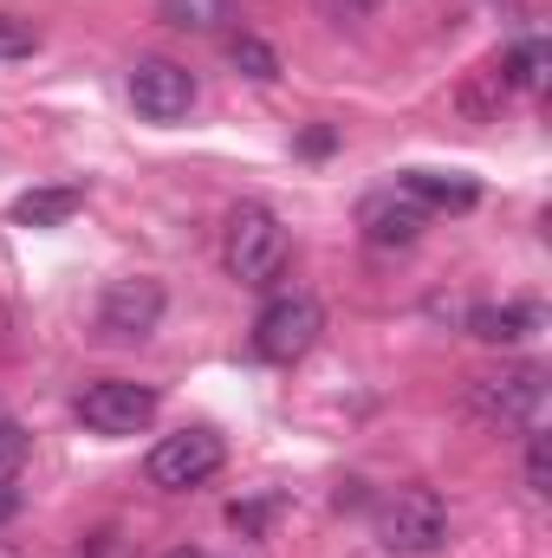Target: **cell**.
<instances>
[{
	"mask_svg": "<svg viewBox=\"0 0 552 558\" xmlns=\"http://www.w3.org/2000/svg\"><path fill=\"white\" fill-rule=\"evenodd\" d=\"M468 410L501 435H527L547 416V371L540 364H501L488 377H468Z\"/></svg>",
	"mask_w": 552,
	"mask_h": 558,
	"instance_id": "cell-1",
	"label": "cell"
},
{
	"mask_svg": "<svg viewBox=\"0 0 552 558\" xmlns=\"http://www.w3.org/2000/svg\"><path fill=\"white\" fill-rule=\"evenodd\" d=\"M221 267L241 286H274L286 274V228L267 202H241L221 228Z\"/></svg>",
	"mask_w": 552,
	"mask_h": 558,
	"instance_id": "cell-2",
	"label": "cell"
},
{
	"mask_svg": "<svg viewBox=\"0 0 552 558\" xmlns=\"http://www.w3.org/2000/svg\"><path fill=\"white\" fill-rule=\"evenodd\" d=\"M371 533H377V546H384V553L429 558L442 539H448V507H442V494H435V487H397V494H384V500H377Z\"/></svg>",
	"mask_w": 552,
	"mask_h": 558,
	"instance_id": "cell-3",
	"label": "cell"
},
{
	"mask_svg": "<svg viewBox=\"0 0 552 558\" xmlns=\"http://www.w3.org/2000/svg\"><path fill=\"white\" fill-rule=\"evenodd\" d=\"M221 461H228V448H221L215 428H176V435H163V441L149 448L143 474H149V487H163V494H189V487L215 481Z\"/></svg>",
	"mask_w": 552,
	"mask_h": 558,
	"instance_id": "cell-4",
	"label": "cell"
},
{
	"mask_svg": "<svg viewBox=\"0 0 552 558\" xmlns=\"http://www.w3.org/2000/svg\"><path fill=\"white\" fill-rule=\"evenodd\" d=\"M319 331H325V305L305 299V292H286V299H274V305L254 318V357H267V364H299V357L319 344Z\"/></svg>",
	"mask_w": 552,
	"mask_h": 558,
	"instance_id": "cell-5",
	"label": "cell"
},
{
	"mask_svg": "<svg viewBox=\"0 0 552 558\" xmlns=\"http://www.w3.org/2000/svg\"><path fill=\"white\" fill-rule=\"evenodd\" d=\"M163 305H169V292H163V279H111L105 286V299H98V338H111V344H143L156 325H163Z\"/></svg>",
	"mask_w": 552,
	"mask_h": 558,
	"instance_id": "cell-6",
	"label": "cell"
},
{
	"mask_svg": "<svg viewBox=\"0 0 552 558\" xmlns=\"http://www.w3.org/2000/svg\"><path fill=\"white\" fill-rule=\"evenodd\" d=\"M79 422L98 435H143L156 422V390L131 384V377H98L79 390Z\"/></svg>",
	"mask_w": 552,
	"mask_h": 558,
	"instance_id": "cell-7",
	"label": "cell"
},
{
	"mask_svg": "<svg viewBox=\"0 0 552 558\" xmlns=\"http://www.w3.org/2000/svg\"><path fill=\"white\" fill-rule=\"evenodd\" d=\"M131 105L149 124H182L195 111V72L176 59H137L131 65Z\"/></svg>",
	"mask_w": 552,
	"mask_h": 558,
	"instance_id": "cell-8",
	"label": "cell"
},
{
	"mask_svg": "<svg viewBox=\"0 0 552 558\" xmlns=\"http://www.w3.org/2000/svg\"><path fill=\"white\" fill-rule=\"evenodd\" d=\"M358 221H364V241H371V247H410L416 234L429 228V215L416 208L404 189H384V195H371V202L358 208Z\"/></svg>",
	"mask_w": 552,
	"mask_h": 558,
	"instance_id": "cell-9",
	"label": "cell"
},
{
	"mask_svg": "<svg viewBox=\"0 0 552 558\" xmlns=\"http://www.w3.org/2000/svg\"><path fill=\"white\" fill-rule=\"evenodd\" d=\"M468 338H481V344H520V338H533L540 325H547V312L540 305H527V299H507V305H468Z\"/></svg>",
	"mask_w": 552,
	"mask_h": 558,
	"instance_id": "cell-10",
	"label": "cell"
},
{
	"mask_svg": "<svg viewBox=\"0 0 552 558\" xmlns=\"http://www.w3.org/2000/svg\"><path fill=\"white\" fill-rule=\"evenodd\" d=\"M404 195H410L422 215H435V208H455V215H468L475 202H481V189L468 182V175H435V169H404V182H397Z\"/></svg>",
	"mask_w": 552,
	"mask_h": 558,
	"instance_id": "cell-11",
	"label": "cell"
},
{
	"mask_svg": "<svg viewBox=\"0 0 552 558\" xmlns=\"http://www.w3.org/2000/svg\"><path fill=\"white\" fill-rule=\"evenodd\" d=\"M79 208H85V189H26V195H13L20 228H65Z\"/></svg>",
	"mask_w": 552,
	"mask_h": 558,
	"instance_id": "cell-12",
	"label": "cell"
},
{
	"mask_svg": "<svg viewBox=\"0 0 552 558\" xmlns=\"http://www.w3.org/2000/svg\"><path fill=\"white\" fill-rule=\"evenodd\" d=\"M156 20L176 33H221L235 20V0H156Z\"/></svg>",
	"mask_w": 552,
	"mask_h": 558,
	"instance_id": "cell-13",
	"label": "cell"
},
{
	"mask_svg": "<svg viewBox=\"0 0 552 558\" xmlns=\"http://www.w3.org/2000/svg\"><path fill=\"white\" fill-rule=\"evenodd\" d=\"M501 78H507V92H547V78H552L547 39H520V46L501 59Z\"/></svg>",
	"mask_w": 552,
	"mask_h": 558,
	"instance_id": "cell-14",
	"label": "cell"
},
{
	"mask_svg": "<svg viewBox=\"0 0 552 558\" xmlns=\"http://www.w3.org/2000/svg\"><path fill=\"white\" fill-rule=\"evenodd\" d=\"M228 65H235L241 78H254V85H274L279 78V52L267 39H254V33H235V39H228Z\"/></svg>",
	"mask_w": 552,
	"mask_h": 558,
	"instance_id": "cell-15",
	"label": "cell"
},
{
	"mask_svg": "<svg viewBox=\"0 0 552 558\" xmlns=\"http://www.w3.org/2000/svg\"><path fill=\"white\" fill-rule=\"evenodd\" d=\"M501 105H507V78H501V65H481V78L461 85V111L468 118H494Z\"/></svg>",
	"mask_w": 552,
	"mask_h": 558,
	"instance_id": "cell-16",
	"label": "cell"
},
{
	"mask_svg": "<svg viewBox=\"0 0 552 558\" xmlns=\"http://www.w3.org/2000/svg\"><path fill=\"white\" fill-rule=\"evenodd\" d=\"M527 494H552V441L547 428H527Z\"/></svg>",
	"mask_w": 552,
	"mask_h": 558,
	"instance_id": "cell-17",
	"label": "cell"
},
{
	"mask_svg": "<svg viewBox=\"0 0 552 558\" xmlns=\"http://www.w3.org/2000/svg\"><path fill=\"white\" fill-rule=\"evenodd\" d=\"M39 52V26L20 13H0V59H33Z\"/></svg>",
	"mask_w": 552,
	"mask_h": 558,
	"instance_id": "cell-18",
	"label": "cell"
},
{
	"mask_svg": "<svg viewBox=\"0 0 552 558\" xmlns=\"http://www.w3.org/2000/svg\"><path fill=\"white\" fill-rule=\"evenodd\" d=\"M26 448H33V435L13 416H0V481H13V474L26 468Z\"/></svg>",
	"mask_w": 552,
	"mask_h": 558,
	"instance_id": "cell-19",
	"label": "cell"
},
{
	"mask_svg": "<svg viewBox=\"0 0 552 558\" xmlns=\"http://www.w3.org/2000/svg\"><path fill=\"white\" fill-rule=\"evenodd\" d=\"M228 526H235V533H261V526H267V507H261V500H248V507L235 500V507H228Z\"/></svg>",
	"mask_w": 552,
	"mask_h": 558,
	"instance_id": "cell-20",
	"label": "cell"
},
{
	"mask_svg": "<svg viewBox=\"0 0 552 558\" xmlns=\"http://www.w3.org/2000/svg\"><path fill=\"white\" fill-rule=\"evenodd\" d=\"M7 520H20V487H13V481H0V526H7Z\"/></svg>",
	"mask_w": 552,
	"mask_h": 558,
	"instance_id": "cell-21",
	"label": "cell"
},
{
	"mask_svg": "<svg viewBox=\"0 0 552 558\" xmlns=\"http://www.w3.org/2000/svg\"><path fill=\"white\" fill-rule=\"evenodd\" d=\"M325 7H332V13H351V20H358V13H377L384 0H325Z\"/></svg>",
	"mask_w": 552,
	"mask_h": 558,
	"instance_id": "cell-22",
	"label": "cell"
},
{
	"mask_svg": "<svg viewBox=\"0 0 552 558\" xmlns=\"http://www.w3.org/2000/svg\"><path fill=\"white\" fill-rule=\"evenodd\" d=\"M332 143H338V137H332V131H305V156H325Z\"/></svg>",
	"mask_w": 552,
	"mask_h": 558,
	"instance_id": "cell-23",
	"label": "cell"
},
{
	"mask_svg": "<svg viewBox=\"0 0 552 558\" xmlns=\"http://www.w3.org/2000/svg\"><path fill=\"white\" fill-rule=\"evenodd\" d=\"M0 558H26V553H20V546H7V539H0Z\"/></svg>",
	"mask_w": 552,
	"mask_h": 558,
	"instance_id": "cell-24",
	"label": "cell"
},
{
	"mask_svg": "<svg viewBox=\"0 0 552 558\" xmlns=\"http://www.w3.org/2000/svg\"><path fill=\"white\" fill-rule=\"evenodd\" d=\"M163 558H208V553H163Z\"/></svg>",
	"mask_w": 552,
	"mask_h": 558,
	"instance_id": "cell-25",
	"label": "cell"
}]
</instances>
